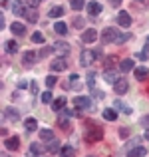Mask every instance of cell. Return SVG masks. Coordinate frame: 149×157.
<instances>
[{
  "mask_svg": "<svg viewBox=\"0 0 149 157\" xmlns=\"http://www.w3.org/2000/svg\"><path fill=\"white\" fill-rule=\"evenodd\" d=\"M74 107H78V109H92L94 101L88 96H78V98H74Z\"/></svg>",
  "mask_w": 149,
  "mask_h": 157,
  "instance_id": "1",
  "label": "cell"
},
{
  "mask_svg": "<svg viewBox=\"0 0 149 157\" xmlns=\"http://www.w3.org/2000/svg\"><path fill=\"white\" fill-rule=\"evenodd\" d=\"M96 52H92V50H82V54H80V62H82V66H86V68H90V66L94 64V60H96Z\"/></svg>",
  "mask_w": 149,
  "mask_h": 157,
  "instance_id": "2",
  "label": "cell"
},
{
  "mask_svg": "<svg viewBox=\"0 0 149 157\" xmlns=\"http://www.w3.org/2000/svg\"><path fill=\"white\" fill-rule=\"evenodd\" d=\"M101 137H103V129L101 127H97V125H94L92 129L86 133V139H88L90 143H96V141H101Z\"/></svg>",
  "mask_w": 149,
  "mask_h": 157,
  "instance_id": "3",
  "label": "cell"
},
{
  "mask_svg": "<svg viewBox=\"0 0 149 157\" xmlns=\"http://www.w3.org/2000/svg\"><path fill=\"white\" fill-rule=\"evenodd\" d=\"M117 34L119 32L115 30V28H105V30L101 32V36H99V38H101V42L103 44H109V42H115V38H117Z\"/></svg>",
  "mask_w": 149,
  "mask_h": 157,
  "instance_id": "4",
  "label": "cell"
},
{
  "mask_svg": "<svg viewBox=\"0 0 149 157\" xmlns=\"http://www.w3.org/2000/svg\"><path fill=\"white\" fill-rule=\"evenodd\" d=\"M10 8H12V14H14V16H24V14H26V8H28V6L22 2V0H12Z\"/></svg>",
  "mask_w": 149,
  "mask_h": 157,
  "instance_id": "5",
  "label": "cell"
},
{
  "mask_svg": "<svg viewBox=\"0 0 149 157\" xmlns=\"http://www.w3.org/2000/svg\"><path fill=\"white\" fill-rule=\"evenodd\" d=\"M113 90H115L117 96H123V94H127V90H129V82H127L125 78H119V80L113 84Z\"/></svg>",
  "mask_w": 149,
  "mask_h": 157,
  "instance_id": "6",
  "label": "cell"
},
{
  "mask_svg": "<svg viewBox=\"0 0 149 157\" xmlns=\"http://www.w3.org/2000/svg\"><path fill=\"white\" fill-rule=\"evenodd\" d=\"M97 38H99V34L94 28H88V30H84V34H82V42H86V44H94Z\"/></svg>",
  "mask_w": 149,
  "mask_h": 157,
  "instance_id": "7",
  "label": "cell"
},
{
  "mask_svg": "<svg viewBox=\"0 0 149 157\" xmlns=\"http://www.w3.org/2000/svg\"><path fill=\"white\" fill-rule=\"evenodd\" d=\"M50 68H52V72H64V70L68 68V60H66L64 56H62V58H56V60L50 64Z\"/></svg>",
  "mask_w": 149,
  "mask_h": 157,
  "instance_id": "8",
  "label": "cell"
},
{
  "mask_svg": "<svg viewBox=\"0 0 149 157\" xmlns=\"http://www.w3.org/2000/svg\"><path fill=\"white\" fill-rule=\"evenodd\" d=\"M4 147H6L8 151H16V149L20 147V137H18V135L6 137V139H4Z\"/></svg>",
  "mask_w": 149,
  "mask_h": 157,
  "instance_id": "9",
  "label": "cell"
},
{
  "mask_svg": "<svg viewBox=\"0 0 149 157\" xmlns=\"http://www.w3.org/2000/svg\"><path fill=\"white\" fill-rule=\"evenodd\" d=\"M86 10H88L90 16H99L101 14V4H99L97 0H92V2L86 4Z\"/></svg>",
  "mask_w": 149,
  "mask_h": 157,
  "instance_id": "10",
  "label": "cell"
},
{
  "mask_svg": "<svg viewBox=\"0 0 149 157\" xmlns=\"http://www.w3.org/2000/svg\"><path fill=\"white\" fill-rule=\"evenodd\" d=\"M115 18H117V24H119L121 28H129V26H131V16L127 14L125 10H123V12H119V14L115 16Z\"/></svg>",
  "mask_w": 149,
  "mask_h": 157,
  "instance_id": "11",
  "label": "cell"
},
{
  "mask_svg": "<svg viewBox=\"0 0 149 157\" xmlns=\"http://www.w3.org/2000/svg\"><path fill=\"white\" fill-rule=\"evenodd\" d=\"M4 119H8V121H18L20 119V113H18V109H16V107H6V109H4Z\"/></svg>",
  "mask_w": 149,
  "mask_h": 157,
  "instance_id": "12",
  "label": "cell"
},
{
  "mask_svg": "<svg viewBox=\"0 0 149 157\" xmlns=\"http://www.w3.org/2000/svg\"><path fill=\"white\" fill-rule=\"evenodd\" d=\"M52 48H54V52H56L58 56H66V54L70 52V44L68 42H56Z\"/></svg>",
  "mask_w": 149,
  "mask_h": 157,
  "instance_id": "13",
  "label": "cell"
},
{
  "mask_svg": "<svg viewBox=\"0 0 149 157\" xmlns=\"http://www.w3.org/2000/svg\"><path fill=\"white\" fill-rule=\"evenodd\" d=\"M44 149H48V147H44V143H32L30 145V157L44 155Z\"/></svg>",
  "mask_w": 149,
  "mask_h": 157,
  "instance_id": "14",
  "label": "cell"
},
{
  "mask_svg": "<svg viewBox=\"0 0 149 157\" xmlns=\"http://www.w3.org/2000/svg\"><path fill=\"white\" fill-rule=\"evenodd\" d=\"M119 70H121L123 74H127V72H131V70H135L133 60H131V58H125V60H121V62H119Z\"/></svg>",
  "mask_w": 149,
  "mask_h": 157,
  "instance_id": "15",
  "label": "cell"
},
{
  "mask_svg": "<svg viewBox=\"0 0 149 157\" xmlns=\"http://www.w3.org/2000/svg\"><path fill=\"white\" fill-rule=\"evenodd\" d=\"M36 58H38V56H36L34 52H26V54L22 56V64L26 66V68H30V66L36 64Z\"/></svg>",
  "mask_w": 149,
  "mask_h": 157,
  "instance_id": "16",
  "label": "cell"
},
{
  "mask_svg": "<svg viewBox=\"0 0 149 157\" xmlns=\"http://www.w3.org/2000/svg\"><path fill=\"white\" fill-rule=\"evenodd\" d=\"M103 80H105L107 84H115V82L119 80V76H117L115 70H105V72H103Z\"/></svg>",
  "mask_w": 149,
  "mask_h": 157,
  "instance_id": "17",
  "label": "cell"
},
{
  "mask_svg": "<svg viewBox=\"0 0 149 157\" xmlns=\"http://www.w3.org/2000/svg\"><path fill=\"white\" fill-rule=\"evenodd\" d=\"M10 30L14 32L16 36H24V34H26V26H24L22 22H12L10 24Z\"/></svg>",
  "mask_w": 149,
  "mask_h": 157,
  "instance_id": "18",
  "label": "cell"
},
{
  "mask_svg": "<svg viewBox=\"0 0 149 157\" xmlns=\"http://www.w3.org/2000/svg\"><path fill=\"white\" fill-rule=\"evenodd\" d=\"M40 139H42L44 143H50V141L56 139V135H54L52 129H40Z\"/></svg>",
  "mask_w": 149,
  "mask_h": 157,
  "instance_id": "19",
  "label": "cell"
},
{
  "mask_svg": "<svg viewBox=\"0 0 149 157\" xmlns=\"http://www.w3.org/2000/svg\"><path fill=\"white\" fill-rule=\"evenodd\" d=\"M50 105H52V109H54V111H62V109L66 107V98H64V96L56 98V100H54Z\"/></svg>",
  "mask_w": 149,
  "mask_h": 157,
  "instance_id": "20",
  "label": "cell"
},
{
  "mask_svg": "<svg viewBox=\"0 0 149 157\" xmlns=\"http://www.w3.org/2000/svg\"><path fill=\"white\" fill-rule=\"evenodd\" d=\"M147 153V149L143 145H137V147H133V149H129L127 151V157H143Z\"/></svg>",
  "mask_w": 149,
  "mask_h": 157,
  "instance_id": "21",
  "label": "cell"
},
{
  "mask_svg": "<svg viewBox=\"0 0 149 157\" xmlns=\"http://www.w3.org/2000/svg\"><path fill=\"white\" fill-rule=\"evenodd\" d=\"M24 16L28 18V22H30V24H36V22H38V12H36V8H30V6H28Z\"/></svg>",
  "mask_w": 149,
  "mask_h": 157,
  "instance_id": "22",
  "label": "cell"
},
{
  "mask_svg": "<svg viewBox=\"0 0 149 157\" xmlns=\"http://www.w3.org/2000/svg\"><path fill=\"white\" fill-rule=\"evenodd\" d=\"M133 74H135V78H137V80H147V78H149V70L147 68H143V66H141V68H135L133 70Z\"/></svg>",
  "mask_w": 149,
  "mask_h": 157,
  "instance_id": "23",
  "label": "cell"
},
{
  "mask_svg": "<svg viewBox=\"0 0 149 157\" xmlns=\"http://www.w3.org/2000/svg\"><path fill=\"white\" fill-rule=\"evenodd\" d=\"M101 115H103V119H107V121H115V119H117V111L111 109V107H105Z\"/></svg>",
  "mask_w": 149,
  "mask_h": 157,
  "instance_id": "24",
  "label": "cell"
},
{
  "mask_svg": "<svg viewBox=\"0 0 149 157\" xmlns=\"http://www.w3.org/2000/svg\"><path fill=\"white\" fill-rule=\"evenodd\" d=\"M60 157H76V147L74 145H64L60 151Z\"/></svg>",
  "mask_w": 149,
  "mask_h": 157,
  "instance_id": "25",
  "label": "cell"
},
{
  "mask_svg": "<svg viewBox=\"0 0 149 157\" xmlns=\"http://www.w3.org/2000/svg\"><path fill=\"white\" fill-rule=\"evenodd\" d=\"M36 127H38V121H36L34 117H28L26 121H24V129H26L28 133H32V131H36Z\"/></svg>",
  "mask_w": 149,
  "mask_h": 157,
  "instance_id": "26",
  "label": "cell"
},
{
  "mask_svg": "<svg viewBox=\"0 0 149 157\" xmlns=\"http://www.w3.org/2000/svg\"><path fill=\"white\" fill-rule=\"evenodd\" d=\"M54 32H56V34H60V36H66V34H68V26H66V24L60 20V22L54 24Z\"/></svg>",
  "mask_w": 149,
  "mask_h": 157,
  "instance_id": "27",
  "label": "cell"
},
{
  "mask_svg": "<svg viewBox=\"0 0 149 157\" xmlns=\"http://www.w3.org/2000/svg\"><path fill=\"white\" fill-rule=\"evenodd\" d=\"M48 16H50V18H60V16H64V6H54V8H50Z\"/></svg>",
  "mask_w": 149,
  "mask_h": 157,
  "instance_id": "28",
  "label": "cell"
},
{
  "mask_svg": "<svg viewBox=\"0 0 149 157\" xmlns=\"http://www.w3.org/2000/svg\"><path fill=\"white\" fill-rule=\"evenodd\" d=\"M4 48H6L8 54H16V52H18V44H16L14 40H8V42L4 44Z\"/></svg>",
  "mask_w": 149,
  "mask_h": 157,
  "instance_id": "29",
  "label": "cell"
},
{
  "mask_svg": "<svg viewBox=\"0 0 149 157\" xmlns=\"http://www.w3.org/2000/svg\"><path fill=\"white\" fill-rule=\"evenodd\" d=\"M48 151H50V153H60V151H62L60 143H58L56 139H54V141H50V143H48Z\"/></svg>",
  "mask_w": 149,
  "mask_h": 157,
  "instance_id": "30",
  "label": "cell"
},
{
  "mask_svg": "<svg viewBox=\"0 0 149 157\" xmlns=\"http://www.w3.org/2000/svg\"><path fill=\"white\" fill-rule=\"evenodd\" d=\"M129 38H131V34H129V32H125V34H123V32H119V34H117V38H115V44H123V42H127Z\"/></svg>",
  "mask_w": 149,
  "mask_h": 157,
  "instance_id": "31",
  "label": "cell"
},
{
  "mask_svg": "<svg viewBox=\"0 0 149 157\" xmlns=\"http://www.w3.org/2000/svg\"><path fill=\"white\" fill-rule=\"evenodd\" d=\"M40 100H42V104H52V101H54L52 92H50V90H48V92H44L42 96H40Z\"/></svg>",
  "mask_w": 149,
  "mask_h": 157,
  "instance_id": "32",
  "label": "cell"
},
{
  "mask_svg": "<svg viewBox=\"0 0 149 157\" xmlns=\"http://www.w3.org/2000/svg\"><path fill=\"white\" fill-rule=\"evenodd\" d=\"M137 58H139V60H141V62H145V60H149V44H147L145 48H143L141 52H137Z\"/></svg>",
  "mask_w": 149,
  "mask_h": 157,
  "instance_id": "33",
  "label": "cell"
},
{
  "mask_svg": "<svg viewBox=\"0 0 149 157\" xmlns=\"http://www.w3.org/2000/svg\"><path fill=\"white\" fill-rule=\"evenodd\" d=\"M78 80H80V78H78V74H72V76H70V84H68V88H80V84H78Z\"/></svg>",
  "mask_w": 149,
  "mask_h": 157,
  "instance_id": "34",
  "label": "cell"
},
{
  "mask_svg": "<svg viewBox=\"0 0 149 157\" xmlns=\"http://www.w3.org/2000/svg\"><path fill=\"white\" fill-rule=\"evenodd\" d=\"M94 86H96V72H88V88L94 90Z\"/></svg>",
  "mask_w": 149,
  "mask_h": 157,
  "instance_id": "35",
  "label": "cell"
},
{
  "mask_svg": "<svg viewBox=\"0 0 149 157\" xmlns=\"http://www.w3.org/2000/svg\"><path fill=\"white\" fill-rule=\"evenodd\" d=\"M70 4H72V8H74V10H82V8L86 6V2H84V0H70Z\"/></svg>",
  "mask_w": 149,
  "mask_h": 157,
  "instance_id": "36",
  "label": "cell"
},
{
  "mask_svg": "<svg viewBox=\"0 0 149 157\" xmlns=\"http://www.w3.org/2000/svg\"><path fill=\"white\" fill-rule=\"evenodd\" d=\"M32 42L34 44H42L44 42V34L42 32H34V34H32Z\"/></svg>",
  "mask_w": 149,
  "mask_h": 157,
  "instance_id": "37",
  "label": "cell"
},
{
  "mask_svg": "<svg viewBox=\"0 0 149 157\" xmlns=\"http://www.w3.org/2000/svg\"><path fill=\"white\" fill-rule=\"evenodd\" d=\"M115 107H117V109H123V113H127V115L131 113V107H129V105H123V104H121L119 100L115 101Z\"/></svg>",
  "mask_w": 149,
  "mask_h": 157,
  "instance_id": "38",
  "label": "cell"
},
{
  "mask_svg": "<svg viewBox=\"0 0 149 157\" xmlns=\"http://www.w3.org/2000/svg\"><path fill=\"white\" fill-rule=\"evenodd\" d=\"M113 62H117V58H115V56H109V58H105V70H111Z\"/></svg>",
  "mask_w": 149,
  "mask_h": 157,
  "instance_id": "39",
  "label": "cell"
},
{
  "mask_svg": "<svg viewBox=\"0 0 149 157\" xmlns=\"http://www.w3.org/2000/svg\"><path fill=\"white\" fill-rule=\"evenodd\" d=\"M139 143H141V139H139V137H135V139H131L129 143H125V145H127V147H129V149H131V147H137ZM129 149H127V151H129Z\"/></svg>",
  "mask_w": 149,
  "mask_h": 157,
  "instance_id": "40",
  "label": "cell"
},
{
  "mask_svg": "<svg viewBox=\"0 0 149 157\" xmlns=\"http://www.w3.org/2000/svg\"><path fill=\"white\" fill-rule=\"evenodd\" d=\"M46 86L48 88H54V86H56V76H48L46 78Z\"/></svg>",
  "mask_w": 149,
  "mask_h": 157,
  "instance_id": "41",
  "label": "cell"
},
{
  "mask_svg": "<svg viewBox=\"0 0 149 157\" xmlns=\"http://www.w3.org/2000/svg\"><path fill=\"white\" fill-rule=\"evenodd\" d=\"M58 125H62V129H70L68 119H64V117H60V119H58Z\"/></svg>",
  "mask_w": 149,
  "mask_h": 157,
  "instance_id": "42",
  "label": "cell"
},
{
  "mask_svg": "<svg viewBox=\"0 0 149 157\" xmlns=\"http://www.w3.org/2000/svg\"><path fill=\"white\" fill-rule=\"evenodd\" d=\"M139 125H141V127H149V115H143V117H139Z\"/></svg>",
  "mask_w": 149,
  "mask_h": 157,
  "instance_id": "43",
  "label": "cell"
},
{
  "mask_svg": "<svg viewBox=\"0 0 149 157\" xmlns=\"http://www.w3.org/2000/svg\"><path fill=\"white\" fill-rule=\"evenodd\" d=\"M50 52H54V48H42V50H40V54H38V56H40V58H46V56H48Z\"/></svg>",
  "mask_w": 149,
  "mask_h": 157,
  "instance_id": "44",
  "label": "cell"
},
{
  "mask_svg": "<svg viewBox=\"0 0 149 157\" xmlns=\"http://www.w3.org/2000/svg\"><path fill=\"white\" fill-rule=\"evenodd\" d=\"M26 6H30V8H38V6H40V0H26Z\"/></svg>",
  "mask_w": 149,
  "mask_h": 157,
  "instance_id": "45",
  "label": "cell"
},
{
  "mask_svg": "<svg viewBox=\"0 0 149 157\" xmlns=\"http://www.w3.org/2000/svg\"><path fill=\"white\" fill-rule=\"evenodd\" d=\"M74 26L76 28H84V18H76L74 20Z\"/></svg>",
  "mask_w": 149,
  "mask_h": 157,
  "instance_id": "46",
  "label": "cell"
},
{
  "mask_svg": "<svg viewBox=\"0 0 149 157\" xmlns=\"http://www.w3.org/2000/svg\"><path fill=\"white\" fill-rule=\"evenodd\" d=\"M28 84H30V82H26V80H20V82H18V88H20V90H24V88H28Z\"/></svg>",
  "mask_w": 149,
  "mask_h": 157,
  "instance_id": "47",
  "label": "cell"
},
{
  "mask_svg": "<svg viewBox=\"0 0 149 157\" xmlns=\"http://www.w3.org/2000/svg\"><path fill=\"white\" fill-rule=\"evenodd\" d=\"M94 96H96L97 100H103V92H99V90H94Z\"/></svg>",
  "mask_w": 149,
  "mask_h": 157,
  "instance_id": "48",
  "label": "cell"
},
{
  "mask_svg": "<svg viewBox=\"0 0 149 157\" xmlns=\"http://www.w3.org/2000/svg\"><path fill=\"white\" fill-rule=\"evenodd\" d=\"M123 2V0H109V4H111V6H113V8H117L119 6V4H121Z\"/></svg>",
  "mask_w": 149,
  "mask_h": 157,
  "instance_id": "49",
  "label": "cell"
},
{
  "mask_svg": "<svg viewBox=\"0 0 149 157\" xmlns=\"http://www.w3.org/2000/svg\"><path fill=\"white\" fill-rule=\"evenodd\" d=\"M30 88H32V94H38V86H36V82H32Z\"/></svg>",
  "mask_w": 149,
  "mask_h": 157,
  "instance_id": "50",
  "label": "cell"
},
{
  "mask_svg": "<svg viewBox=\"0 0 149 157\" xmlns=\"http://www.w3.org/2000/svg\"><path fill=\"white\" fill-rule=\"evenodd\" d=\"M119 135H121V137H127V135H129V129H119Z\"/></svg>",
  "mask_w": 149,
  "mask_h": 157,
  "instance_id": "51",
  "label": "cell"
},
{
  "mask_svg": "<svg viewBox=\"0 0 149 157\" xmlns=\"http://www.w3.org/2000/svg\"><path fill=\"white\" fill-rule=\"evenodd\" d=\"M145 139H147V141H149V129L145 131Z\"/></svg>",
  "mask_w": 149,
  "mask_h": 157,
  "instance_id": "52",
  "label": "cell"
},
{
  "mask_svg": "<svg viewBox=\"0 0 149 157\" xmlns=\"http://www.w3.org/2000/svg\"><path fill=\"white\" fill-rule=\"evenodd\" d=\"M2 157H8V153H2Z\"/></svg>",
  "mask_w": 149,
  "mask_h": 157,
  "instance_id": "53",
  "label": "cell"
},
{
  "mask_svg": "<svg viewBox=\"0 0 149 157\" xmlns=\"http://www.w3.org/2000/svg\"><path fill=\"white\" fill-rule=\"evenodd\" d=\"M90 157H92V155H90Z\"/></svg>",
  "mask_w": 149,
  "mask_h": 157,
  "instance_id": "54",
  "label": "cell"
}]
</instances>
